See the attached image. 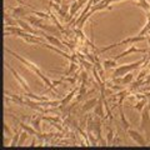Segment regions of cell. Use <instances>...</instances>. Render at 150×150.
I'll return each instance as SVG.
<instances>
[{"mask_svg": "<svg viewBox=\"0 0 150 150\" xmlns=\"http://www.w3.org/2000/svg\"><path fill=\"white\" fill-rule=\"evenodd\" d=\"M5 51H6V53H9V54H11V55L14 56V58H15V59H18V60H19V62H20L21 64H24L26 68H29V69L31 70L33 73H35V74L38 75V76H39V78L41 79V80H43V83L45 84V86H46V88H48V86H50V85H51V80H50L49 78H46V76H45V75L43 74V71H41V70H40L39 68H38L35 64H33L31 62H29V60L24 59V58H23V56L18 55L16 53H14V51H11L10 49H8V48L5 49Z\"/></svg>", "mask_w": 150, "mask_h": 150, "instance_id": "cell-1", "label": "cell"}, {"mask_svg": "<svg viewBox=\"0 0 150 150\" xmlns=\"http://www.w3.org/2000/svg\"><path fill=\"white\" fill-rule=\"evenodd\" d=\"M145 62H146V59H140L138 60V62H135V63H131V64H123V65H120V67H116L114 69V76H124L125 74H128V73H131L133 70L135 69H138L142 67V64H145Z\"/></svg>", "mask_w": 150, "mask_h": 150, "instance_id": "cell-2", "label": "cell"}, {"mask_svg": "<svg viewBox=\"0 0 150 150\" xmlns=\"http://www.w3.org/2000/svg\"><path fill=\"white\" fill-rule=\"evenodd\" d=\"M146 39H148V36H145V35H137V36H133V38H128V39L121 40L120 43H114V44H111V45H109V46L101 48V49L99 50V53H105V51H109V50H111L112 48H115V46H119V45L133 44V43H140V41H144V40H146Z\"/></svg>", "mask_w": 150, "mask_h": 150, "instance_id": "cell-3", "label": "cell"}, {"mask_svg": "<svg viewBox=\"0 0 150 150\" xmlns=\"http://www.w3.org/2000/svg\"><path fill=\"white\" fill-rule=\"evenodd\" d=\"M140 129L146 135L150 133V110L149 106L146 105L142 111V119H140Z\"/></svg>", "mask_w": 150, "mask_h": 150, "instance_id": "cell-4", "label": "cell"}, {"mask_svg": "<svg viewBox=\"0 0 150 150\" xmlns=\"http://www.w3.org/2000/svg\"><path fill=\"white\" fill-rule=\"evenodd\" d=\"M5 67L9 69V71H10V73L13 74V76L15 78V80L19 83V85H20L23 89H24V90H25L26 93H30L31 90H30V88H29V85H28V83H26V80H25V79L23 78L21 75L19 74V73L16 71L15 69H14V68H11L10 65H9V63H5Z\"/></svg>", "mask_w": 150, "mask_h": 150, "instance_id": "cell-5", "label": "cell"}, {"mask_svg": "<svg viewBox=\"0 0 150 150\" xmlns=\"http://www.w3.org/2000/svg\"><path fill=\"white\" fill-rule=\"evenodd\" d=\"M126 133H128V135L134 140L135 143H137L138 145H140V146H145V145H148V139L144 138L143 134H140L139 131L137 130H133V129H128L126 130Z\"/></svg>", "mask_w": 150, "mask_h": 150, "instance_id": "cell-6", "label": "cell"}, {"mask_svg": "<svg viewBox=\"0 0 150 150\" xmlns=\"http://www.w3.org/2000/svg\"><path fill=\"white\" fill-rule=\"evenodd\" d=\"M134 53H138V54H148V53H150V51H149L148 49H140V48H137V46H135V45H131L128 50H124L123 53H120L119 55L114 56V58H112V59L119 60V59L124 58V56H126V55H130V54H134Z\"/></svg>", "mask_w": 150, "mask_h": 150, "instance_id": "cell-7", "label": "cell"}, {"mask_svg": "<svg viewBox=\"0 0 150 150\" xmlns=\"http://www.w3.org/2000/svg\"><path fill=\"white\" fill-rule=\"evenodd\" d=\"M19 38H21V39L24 40L25 43H28V44H39V45H43V46L45 45L44 40L41 39V38H38L36 35L29 34V33H23V34Z\"/></svg>", "mask_w": 150, "mask_h": 150, "instance_id": "cell-8", "label": "cell"}, {"mask_svg": "<svg viewBox=\"0 0 150 150\" xmlns=\"http://www.w3.org/2000/svg\"><path fill=\"white\" fill-rule=\"evenodd\" d=\"M9 116H11V118L14 119V120H15L16 121V123L19 124V126H20V128L23 129V130H25V131H28V133H29L30 135H34V137H35V135L38 134V131L34 129V128H33V125H28V124H25L24 123V121H21V120H19L18 118H15V116H14V115H11V114H8Z\"/></svg>", "mask_w": 150, "mask_h": 150, "instance_id": "cell-9", "label": "cell"}, {"mask_svg": "<svg viewBox=\"0 0 150 150\" xmlns=\"http://www.w3.org/2000/svg\"><path fill=\"white\" fill-rule=\"evenodd\" d=\"M98 100L99 99H96V98H94V99H89L86 100L85 103H84V105H81V109H80V114H84V112H86L89 110H91L95 108V105L98 104Z\"/></svg>", "mask_w": 150, "mask_h": 150, "instance_id": "cell-10", "label": "cell"}, {"mask_svg": "<svg viewBox=\"0 0 150 150\" xmlns=\"http://www.w3.org/2000/svg\"><path fill=\"white\" fill-rule=\"evenodd\" d=\"M10 10H11V16L15 18V19H20L21 16L28 15V13H26V10H25V6H24V5H19V6H16V8L10 9Z\"/></svg>", "mask_w": 150, "mask_h": 150, "instance_id": "cell-11", "label": "cell"}, {"mask_svg": "<svg viewBox=\"0 0 150 150\" xmlns=\"http://www.w3.org/2000/svg\"><path fill=\"white\" fill-rule=\"evenodd\" d=\"M43 38H45L46 40L49 41V43L51 44V45H55L56 48H60V49H63L64 48V43L63 41H60L58 38H55V36H53V35H49V34H44V36Z\"/></svg>", "mask_w": 150, "mask_h": 150, "instance_id": "cell-12", "label": "cell"}, {"mask_svg": "<svg viewBox=\"0 0 150 150\" xmlns=\"http://www.w3.org/2000/svg\"><path fill=\"white\" fill-rule=\"evenodd\" d=\"M118 109H119V116H120V120H121V125H123L124 130H128L130 128V123L128 121V119L125 118V112L123 109V105H118Z\"/></svg>", "mask_w": 150, "mask_h": 150, "instance_id": "cell-13", "label": "cell"}, {"mask_svg": "<svg viewBox=\"0 0 150 150\" xmlns=\"http://www.w3.org/2000/svg\"><path fill=\"white\" fill-rule=\"evenodd\" d=\"M76 91H78V88H76V89H73V90L70 91L68 95L64 98V99H62V105H60V108H62V109H63V108H65V106H68V105L70 104V101L73 100V98H74L75 94H76Z\"/></svg>", "mask_w": 150, "mask_h": 150, "instance_id": "cell-14", "label": "cell"}, {"mask_svg": "<svg viewBox=\"0 0 150 150\" xmlns=\"http://www.w3.org/2000/svg\"><path fill=\"white\" fill-rule=\"evenodd\" d=\"M41 120H43L41 116H33L31 118V125L38 133H41Z\"/></svg>", "mask_w": 150, "mask_h": 150, "instance_id": "cell-15", "label": "cell"}, {"mask_svg": "<svg viewBox=\"0 0 150 150\" xmlns=\"http://www.w3.org/2000/svg\"><path fill=\"white\" fill-rule=\"evenodd\" d=\"M80 8H81V6H80V4H79L78 0L73 1L71 4H70V6H69V15L71 16V18H74V15L78 13V10H79ZM71 20H73V19H71Z\"/></svg>", "mask_w": 150, "mask_h": 150, "instance_id": "cell-16", "label": "cell"}, {"mask_svg": "<svg viewBox=\"0 0 150 150\" xmlns=\"http://www.w3.org/2000/svg\"><path fill=\"white\" fill-rule=\"evenodd\" d=\"M76 69H78V63L76 62H70L68 70L63 75H65V76H71V75L75 74V70H76Z\"/></svg>", "mask_w": 150, "mask_h": 150, "instance_id": "cell-17", "label": "cell"}, {"mask_svg": "<svg viewBox=\"0 0 150 150\" xmlns=\"http://www.w3.org/2000/svg\"><path fill=\"white\" fill-rule=\"evenodd\" d=\"M146 105H148V99H146V98H144V99H139V100H138L137 104L133 106V109H135V110H138V111L142 112L143 109H144V108L146 106Z\"/></svg>", "mask_w": 150, "mask_h": 150, "instance_id": "cell-18", "label": "cell"}, {"mask_svg": "<svg viewBox=\"0 0 150 150\" xmlns=\"http://www.w3.org/2000/svg\"><path fill=\"white\" fill-rule=\"evenodd\" d=\"M116 67H118V64H116L115 59H106L103 62V68L104 69H115Z\"/></svg>", "mask_w": 150, "mask_h": 150, "instance_id": "cell-19", "label": "cell"}, {"mask_svg": "<svg viewBox=\"0 0 150 150\" xmlns=\"http://www.w3.org/2000/svg\"><path fill=\"white\" fill-rule=\"evenodd\" d=\"M133 81H134L133 73H128V74H125L124 76H121V85H128V84H131Z\"/></svg>", "mask_w": 150, "mask_h": 150, "instance_id": "cell-20", "label": "cell"}, {"mask_svg": "<svg viewBox=\"0 0 150 150\" xmlns=\"http://www.w3.org/2000/svg\"><path fill=\"white\" fill-rule=\"evenodd\" d=\"M20 134H21V131L16 129V130H15V133H14V135H13V139H11L10 144H9V146H18L19 139H20Z\"/></svg>", "mask_w": 150, "mask_h": 150, "instance_id": "cell-21", "label": "cell"}, {"mask_svg": "<svg viewBox=\"0 0 150 150\" xmlns=\"http://www.w3.org/2000/svg\"><path fill=\"white\" fill-rule=\"evenodd\" d=\"M138 6L144 9L146 13H150V3L148 1V0H139V1H138Z\"/></svg>", "mask_w": 150, "mask_h": 150, "instance_id": "cell-22", "label": "cell"}, {"mask_svg": "<svg viewBox=\"0 0 150 150\" xmlns=\"http://www.w3.org/2000/svg\"><path fill=\"white\" fill-rule=\"evenodd\" d=\"M106 144H108V146L109 145L112 144V142H114V131H112L111 129H108V134H106Z\"/></svg>", "mask_w": 150, "mask_h": 150, "instance_id": "cell-23", "label": "cell"}, {"mask_svg": "<svg viewBox=\"0 0 150 150\" xmlns=\"http://www.w3.org/2000/svg\"><path fill=\"white\" fill-rule=\"evenodd\" d=\"M28 135H30L28 131H21V134H20V139H19V143H18V146H21L23 144H24V142L28 139Z\"/></svg>", "mask_w": 150, "mask_h": 150, "instance_id": "cell-24", "label": "cell"}, {"mask_svg": "<svg viewBox=\"0 0 150 150\" xmlns=\"http://www.w3.org/2000/svg\"><path fill=\"white\" fill-rule=\"evenodd\" d=\"M146 73H148V68H143L142 70H140V73L138 74L137 80H142V81H144V80H145V76H146Z\"/></svg>", "mask_w": 150, "mask_h": 150, "instance_id": "cell-25", "label": "cell"}, {"mask_svg": "<svg viewBox=\"0 0 150 150\" xmlns=\"http://www.w3.org/2000/svg\"><path fill=\"white\" fill-rule=\"evenodd\" d=\"M31 13L34 14V15H38L39 18H43V19H50V14H45L43 11H35V10H31Z\"/></svg>", "mask_w": 150, "mask_h": 150, "instance_id": "cell-26", "label": "cell"}, {"mask_svg": "<svg viewBox=\"0 0 150 150\" xmlns=\"http://www.w3.org/2000/svg\"><path fill=\"white\" fill-rule=\"evenodd\" d=\"M80 79H81V84H85V85H86L88 73H86V71H81V74H80Z\"/></svg>", "mask_w": 150, "mask_h": 150, "instance_id": "cell-27", "label": "cell"}, {"mask_svg": "<svg viewBox=\"0 0 150 150\" xmlns=\"http://www.w3.org/2000/svg\"><path fill=\"white\" fill-rule=\"evenodd\" d=\"M4 133L6 134V137H13V133H11V130L9 128L8 124H4Z\"/></svg>", "mask_w": 150, "mask_h": 150, "instance_id": "cell-28", "label": "cell"}, {"mask_svg": "<svg viewBox=\"0 0 150 150\" xmlns=\"http://www.w3.org/2000/svg\"><path fill=\"white\" fill-rule=\"evenodd\" d=\"M149 84H150V75H148L146 79L144 80V85H149Z\"/></svg>", "mask_w": 150, "mask_h": 150, "instance_id": "cell-29", "label": "cell"}, {"mask_svg": "<svg viewBox=\"0 0 150 150\" xmlns=\"http://www.w3.org/2000/svg\"><path fill=\"white\" fill-rule=\"evenodd\" d=\"M145 91H150V84L148 86H144L143 89H142V93H145Z\"/></svg>", "mask_w": 150, "mask_h": 150, "instance_id": "cell-30", "label": "cell"}, {"mask_svg": "<svg viewBox=\"0 0 150 150\" xmlns=\"http://www.w3.org/2000/svg\"><path fill=\"white\" fill-rule=\"evenodd\" d=\"M30 146H35V139H34V140H33V142H31V144H30Z\"/></svg>", "mask_w": 150, "mask_h": 150, "instance_id": "cell-31", "label": "cell"}, {"mask_svg": "<svg viewBox=\"0 0 150 150\" xmlns=\"http://www.w3.org/2000/svg\"><path fill=\"white\" fill-rule=\"evenodd\" d=\"M149 140H150V133H149V135H148V142H149Z\"/></svg>", "mask_w": 150, "mask_h": 150, "instance_id": "cell-32", "label": "cell"}]
</instances>
